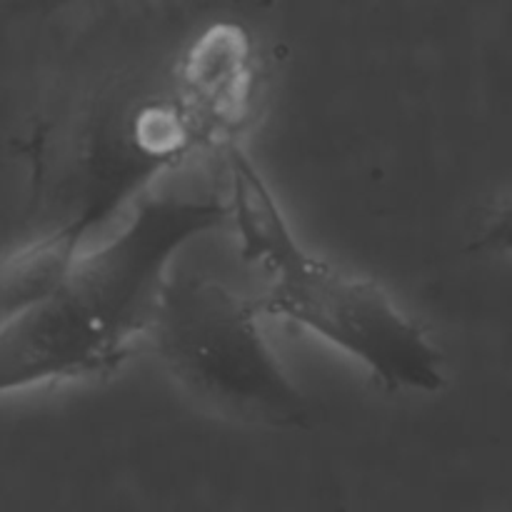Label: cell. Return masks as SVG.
<instances>
[{
    "mask_svg": "<svg viewBox=\"0 0 512 512\" xmlns=\"http://www.w3.org/2000/svg\"><path fill=\"white\" fill-rule=\"evenodd\" d=\"M85 220L58 230L3 263V320L25 313L58 290L70 273Z\"/></svg>",
    "mask_w": 512,
    "mask_h": 512,
    "instance_id": "cell-4",
    "label": "cell"
},
{
    "mask_svg": "<svg viewBox=\"0 0 512 512\" xmlns=\"http://www.w3.org/2000/svg\"><path fill=\"white\" fill-rule=\"evenodd\" d=\"M230 218L240 253L268 280L265 310L298 323L348 353L390 390L438 393L445 355L430 335L395 305L383 285L345 273L310 253L288 225L263 173L240 145H230Z\"/></svg>",
    "mask_w": 512,
    "mask_h": 512,
    "instance_id": "cell-2",
    "label": "cell"
},
{
    "mask_svg": "<svg viewBox=\"0 0 512 512\" xmlns=\"http://www.w3.org/2000/svg\"><path fill=\"white\" fill-rule=\"evenodd\" d=\"M473 245L478 250L512 255V195L498 200L493 208L485 210Z\"/></svg>",
    "mask_w": 512,
    "mask_h": 512,
    "instance_id": "cell-5",
    "label": "cell"
},
{
    "mask_svg": "<svg viewBox=\"0 0 512 512\" xmlns=\"http://www.w3.org/2000/svg\"><path fill=\"white\" fill-rule=\"evenodd\" d=\"M148 338L170 378L205 408L265 428L308 425V398L265 340L258 305L220 280L170 275Z\"/></svg>",
    "mask_w": 512,
    "mask_h": 512,
    "instance_id": "cell-3",
    "label": "cell"
},
{
    "mask_svg": "<svg viewBox=\"0 0 512 512\" xmlns=\"http://www.w3.org/2000/svg\"><path fill=\"white\" fill-rule=\"evenodd\" d=\"M230 218L218 198L155 195L100 248L80 255L53 295L0 328V388L103 373L148 333L173 255Z\"/></svg>",
    "mask_w": 512,
    "mask_h": 512,
    "instance_id": "cell-1",
    "label": "cell"
}]
</instances>
